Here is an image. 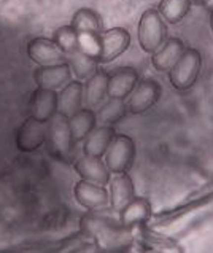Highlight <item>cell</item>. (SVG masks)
I'll return each mask as SVG.
<instances>
[{
  "label": "cell",
  "mask_w": 213,
  "mask_h": 253,
  "mask_svg": "<svg viewBox=\"0 0 213 253\" xmlns=\"http://www.w3.org/2000/svg\"><path fill=\"white\" fill-rule=\"evenodd\" d=\"M46 143L49 151L62 161H70L75 151V139L72 135L69 118L57 112L48 121V137Z\"/></svg>",
  "instance_id": "1"
},
{
  "label": "cell",
  "mask_w": 213,
  "mask_h": 253,
  "mask_svg": "<svg viewBox=\"0 0 213 253\" xmlns=\"http://www.w3.org/2000/svg\"><path fill=\"white\" fill-rule=\"evenodd\" d=\"M138 45L145 53H154L167 39V27L158 10H145L137 29Z\"/></svg>",
  "instance_id": "2"
},
{
  "label": "cell",
  "mask_w": 213,
  "mask_h": 253,
  "mask_svg": "<svg viewBox=\"0 0 213 253\" xmlns=\"http://www.w3.org/2000/svg\"><path fill=\"white\" fill-rule=\"evenodd\" d=\"M202 69V56L194 48H186L178 62L169 70V80L178 91H188L199 78Z\"/></svg>",
  "instance_id": "3"
},
{
  "label": "cell",
  "mask_w": 213,
  "mask_h": 253,
  "mask_svg": "<svg viewBox=\"0 0 213 253\" xmlns=\"http://www.w3.org/2000/svg\"><path fill=\"white\" fill-rule=\"evenodd\" d=\"M135 160V143L130 137L118 134L113 137L112 143L104 155V161L112 173L128 172Z\"/></svg>",
  "instance_id": "4"
},
{
  "label": "cell",
  "mask_w": 213,
  "mask_h": 253,
  "mask_svg": "<svg viewBox=\"0 0 213 253\" xmlns=\"http://www.w3.org/2000/svg\"><path fill=\"white\" fill-rule=\"evenodd\" d=\"M161 97V84L151 78L138 80L135 88L126 97L128 112L132 115L143 113L158 102Z\"/></svg>",
  "instance_id": "5"
},
{
  "label": "cell",
  "mask_w": 213,
  "mask_h": 253,
  "mask_svg": "<svg viewBox=\"0 0 213 253\" xmlns=\"http://www.w3.org/2000/svg\"><path fill=\"white\" fill-rule=\"evenodd\" d=\"M130 35L124 27H113L99 34V56L100 64H107L116 59L128 49Z\"/></svg>",
  "instance_id": "6"
},
{
  "label": "cell",
  "mask_w": 213,
  "mask_h": 253,
  "mask_svg": "<svg viewBox=\"0 0 213 253\" xmlns=\"http://www.w3.org/2000/svg\"><path fill=\"white\" fill-rule=\"evenodd\" d=\"M48 123H42L29 117L16 131V147L23 153H31L46 143Z\"/></svg>",
  "instance_id": "7"
},
{
  "label": "cell",
  "mask_w": 213,
  "mask_h": 253,
  "mask_svg": "<svg viewBox=\"0 0 213 253\" xmlns=\"http://www.w3.org/2000/svg\"><path fill=\"white\" fill-rule=\"evenodd\" d=\"M27 56L39 66L67 62V53H64L53 40L43 37L32 39L27 43Z\"/></svg>",
  "instance_id": "8"
},
{
  "label": "cell",
  "mask_w": 213,
  "mask_h": 253,
  "mask_svg": "<svg viewBox=\"0 0 213 253\" xmlns=\"http://www.w3.org/2000/svg\"><path fill=\"white\" fill-rule=\"evenodd\" d=\"M73 196L80 206L89 209V211L105 209L107 204H110V193L107 191V188L85 178L77 182L75 188H73Z\"/></svg>",
  "instance_id": "9"
},
{
  "label": "cell",
  "mask_w": 213,
  "mask_h": 253,
  "mask_svg": "<svg viewBox=\"0 0 213 253\" xmlns=\"http://www.w3.org/2000/svg\"><path fill=\"white\" fill-rule=\"evenodd\" d=\"M34 80L39 88L57 91L72 82V70L69 62L53 64V66H40L34 72Z\"/></svg>",
  "instance_id": "10"
},
{
  "label": "cell",
  "mask_w": 213,
  "mask_h": 253,
  "mask_svg": "<svg viewBox=\"0 0 213 253\" xmlns=\"http://www.w3.org/2000/svg\"><path fill=\"white\" fill-rule=\"evenodd\" d=\"M73 168H75V172L82 178L99 183V185H104V186L108 185L110 178H112V172L107 168L104 158H100V156L83 155L82 158H78L75 161Z\"/></svg>",
  "instance_id": "11"
},
{
  "label": "cell",
  "mask_w": 213,
  "mask_h": 253,
  "mask_svg": "<svg viewBox=\"0 0 213 253\" xmlns=\"http://www.w3.org/2000/svg\"><path fill=\"white\" fill-rule=\"evenodd\" d=\"M110 206L113 211L121 212L129 202L135 198V186L132 178L128 175V172L113 173V177L110 178Z\"/></svg>",
  "instance_id": "12"
},
{
  "label": "cell",
  "mask_w": 213,
  "mask_h": 253,
  "mask_svg": "<svg viewBox=\"0 0 213 253\" xmlns=\"http://www.w3.org/2000/svg\"><path fill=\"white\" fill-rule=\"evenodd\" d=\"M31 117L42 123H48L57 113V91L37 88L29 102Z\"/></svg>",
  "instance_id": "13"
},
{
  "label": "cell",
  "mask_w": 213,
  "mask_h": 253,
  "mask_svg": "<svg viewBox=\"0 0 213 253\" xmlns=\"http://www.w3.org/2000/svg\"><path fill=\"white\" fill-rule=\"evenodd\" d=\"M138 74L132 67H120L108 74V91L107 97L126 99L138 83Z\"/></svg>",
  "instance_id": "14"
},
{
  "label": "cell",
  "mask_w": 213,
  "mask_h": 253,
  "mask_svg": "<svg viewBox=\"0 0 213 253\" xmlns=\"http://www.w3.org/2000/svg\"><path fill=\"white\" fill-rule=\"evenodd\" d=\"M85 104V86L82 82H69L57 92V112L64 117L70 118L78 110H82Z\"/></svg>",
  "instance_id": "15"
},
{
  "label": "cell",
  "mask_w": 213,
  "mask_h": 253,
  "mask_svg": "<svg viewBox=\"0 0 213 253\" xmlns=\"http://www.w3.org/2000/svg\"><path fill=\"white\" fill-rule=\"evenodd\" d=\"M185 43L177 37L166 39V42L161 45L158 51H154L151 56L153 67L158 72H169L175 64L178 62V59L185 53Z\"/></svg>",
  "instance_id": "16"
},
{
  "label": "cell",
  "mask_w": 213,
  "mask_h": 253,
  "mask_svg": "<svg viewBox=\"0 0 213 253\" xmlns=\"http://www.w3.org/2000/svg\"><path fill=\"white\" fill-rule=\"evenodd\" d=\"M115 137V129L112 126L102 125L95 126L83 140V155L104 158L107 148Z\"/></svg>",
  "instance_id": "17"
},
{
  "label": "cell",
  "mask_w": 213,
  "mask_h": 253,
  "mask_svg": "<svg viewBox=\"0 0 213 253\" xmlns=\"http://www.w3.org/2000/svg\"><path fill=\"white\" fill-rule=\"evenodd\" d=\"M151 216V204L145 198H134L129 204L120 212V221L123 226L129 229L142 226Z\"/></svg>",
  "instance_id": "18"
},
{
  "label": "cell",
  "mask_w": 213,
  "mask_h": 253,
  "mask_svg": "<svg viewBox=\"0 0 213 253\" xmlns=\"http://www.w3.org/2000/svg\"><path fill=\"white\" fill-rule=\"evenodd\" d=\"M67 62L70 66L72 75L77 78L78 82H86L91 78L95 72L99 70V59L95 56L86 53L85 49L78 48L73 53L67 54Z\"/></svg>",
  "instance_id": "19"
},
{
  "label": "cell",
  "mask_w": 213,
  "mask_h": 253,
  "mask_svg": "<svg viewBox=\"0 0 213 253\" xmlns=\"http://www.w3.org/2000/svg\"><path fill=\"white\" fill-rule=\"evenodd\" d=\"M107 91H108V74L97 70L91 78H87L85 84L86 107L94 108L104 102L107 97Z\"/></svg>",
  "instance_id": "20"
},
{
  "label": "cell",
  "mask_w": 213,
  "mask_h": 253,
  "mask_svg": "<svg viewBox=\"0 0 213 253\" xmlns=\"http://www.w3.org/2000/svg\"><path fill=\"white\" fill-rule=\"evenodd\" d=\"M70 26L78 35H99L102 32V21L99 14L89 8H80L72 18Z\"/></svg>",
  "instance_id": "21"
},
{
  "label": "cell",
  "mask_w": 213,
  "mask_h": 253,
  "mask_svg": "<svg viewBox=\"0 0 213 253\" xmlns=\"http://www.w3.org/2000/svg\"><path fill=\"white\" fill-rule=\"evenodd\" d=\"M95 123H97V118L91 108H82L75 115H72L69 118V125L75 142L85 140V137L95 127Z\"/></svg>",
  "instance_id": "22"
},
{
  "label": "cell",
  "mask_w": 213,
  "mask_h": 253,
  "mask_svg": "<svg viewBox=\"0 0 213 253\" xmlns=\"http://www.w3.org/2000/svg\"><path fill=\"white\" fill-rule=\"evenodd\" d=\"M128 113L129 112H128L126 100L108 97L107 102H104V105L99 108V112L95 113V118H97V121H100L102 125L112 126V125H116L118 121H121Z\"/></svg>",
  "instance_id": "23"
},
{
  "label": "cell",
  "mask_w": 213,
  "mask_h": 253,
  "mask_svg": "<svg viewBox=\"0 0 213 253\" xmlns=\"http://www.w3.org/2000/svg\"><path fill=\"white\" fill-rule=\"evenodd\" d=\"M191 8L189 0H161L159 14L167 24H177L188 14Z\"/></svg>",
  "instance_id": "24"
},
{
  "label": "cell",
  "mask_w": 213,
  "mask_h": 253,
  "mask_svg": "<svg viewBox=\"0 0 213 253\" xmlns=\"http://www.w3.org/2000/svg\"><path fill=\"white\" fill-rule=\"evenodd\" d=\"M53 42L67 54L73 53L75 49L80 48V35L75 32V29H73L70 24L56 29Z\"/></svg>",
  "instance_id": "25"
},
{
  "label": "cell",
  "mask_w": 213,
  "mask_h": 253,
  "mask_svg": "<svg viewBox=\"0 0 213 253\" xmlns=\"http://www.w3.org/2000/svg\"><path fill=\"white\" fill-rule=\"evenodd\" d=\"M191 5L193 3H199V5H204V3H207V0H189Z\"/></svg>",
  "instance_id": "26"
},
{
  "label": "cell",
  "mask_w": 213,
  "mask_h": 253,
  "mask_svg": "<svg viewBox=\"0 0 213 253\" xmlns=\"http://www.w3.org/2000/svg\"><path fill=\"white\" fill-rule=\"evenodd\" d=\"M210 29H212V32H213V11L210 13Z\"/></svg>",
  "instance_id": "27"
}]
</instances>
